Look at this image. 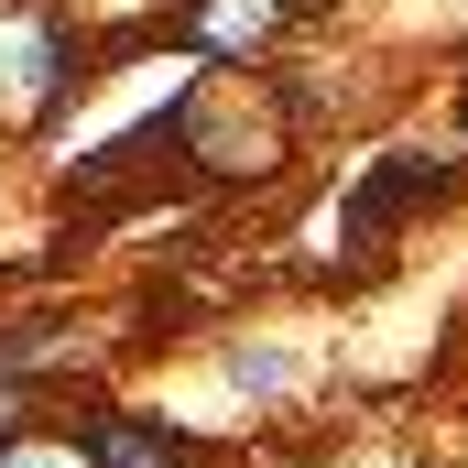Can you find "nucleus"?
Masks as SVG:
<instances>
[{"label":"nucleus","mask_w":468,"mask_h":468,"mask_svg":"<svg viewBox=\"0 0 468 468\" xmlns=\"http://www.w3.org/2000/svg\"><path fill=\"white\" fill-rule=\"evenodd\" d=\"M66 88H77V44H66V22L33 11V0H0V131H11V142L44 131V120L66 110Z\"/></svg>","instance_id":"f03ea898"},{"label":"nucleus","mask_w":468,"mask_h":468,"mask_svg":"<svg viewBox=\"0 0 468 468\" xmlns=\"http://www.w3.org/2000/svg\"><path fill=\"white\" fill-rule=\"evenodd\" d=\"M0 468H99V447H77V436H0Z\"/></svg>","instance_id":"20e7f679"},{"label":"nucleus","mask_w":468,"mask_h":468,"mask_svg":"<svg viewBox=\"0 0 468 468\" xmlns=\"http://www.w3.org/2000/svg\"><path fill=\"white\" fill-rule=\"evenodd\" d=\"M175 142H186V164H197V175L250 186V175H283V153H294V120H283V99H272L250 66H229V77H207V88L175 110Z\"/></svg>","instance_id":"f257e3e1"},{"label":"nucleus","mask_w":468,"mask_h":468,"mask_svg":"<svg viewBox=\"0 0 468 468\" xmlns=\"http://www.w3.org/2000/svg\"><path fill=\"white\" fill-rule=\"evenodd\" d=\"M294 11H316V0H294Z\"/></svg>","instance_id":"39448f33"},{"label":"nucleus","mask_w":468,"mask_h":468,"mask_svg":"<svg viewBox=\"0 0 468 468\" xmlns=\"http://www.w3.org/2000/svg\"><path fill=\"white\" fill-rule=\"evenodd\" d=\"M294 22V0H186V33L229 66H261V44Z\"/></svg>","instance_id":"7ed1b4c3"}]
</instances>
